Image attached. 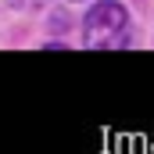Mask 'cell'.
<instances>
[{
    "mask_svg": "<svg viewBox=\"0 0 154 154\" xmlns=\"http://www.w3.org/2000/svg\"><path fill=\"white\" fill-rule=\"evenodd\" d=\"M82 29H86V47H93V50L122 47V43H125V7L115 4V0L97 4V7L86 14Z\"/></svg>",
    "mask_w": 154,
    "mask_h": 154,
    "instance_id": "1",
    "label": "cell"
}]
</instances>
